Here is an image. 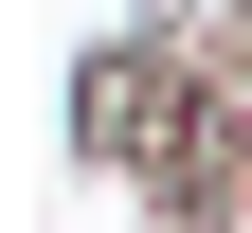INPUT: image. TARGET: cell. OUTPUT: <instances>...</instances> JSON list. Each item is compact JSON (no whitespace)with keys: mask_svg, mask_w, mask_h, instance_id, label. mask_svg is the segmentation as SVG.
<instances>
[{"mask_svg":"<svg viewBox=\"0 0 252 233\" xmlns=\"http://www.w3.org/2000/svg\"><path fill=\"white\" fill-rule=\"evenodd\" d=\"M72 161L126 233H252V108L126 18L72 54Z\"/></svg>","mask_w":252,"mask_h":233,"instance_id":"obj_1","label":"cell"},{"mask_svg":"<svg viewBox=\"0 0 252 233\" xmlns=\"http://www.w3.org/2000/svg\"><path fill=\"white\" fill-rule=\"evenodd\" d=\"M108 18H126V36H162L180 72H216V90L252 108V0H108Z\"/></svg>","mask_w":252,"mask_h":233,"instance_id":"obj_2","label":"cell"}]
</instances>
